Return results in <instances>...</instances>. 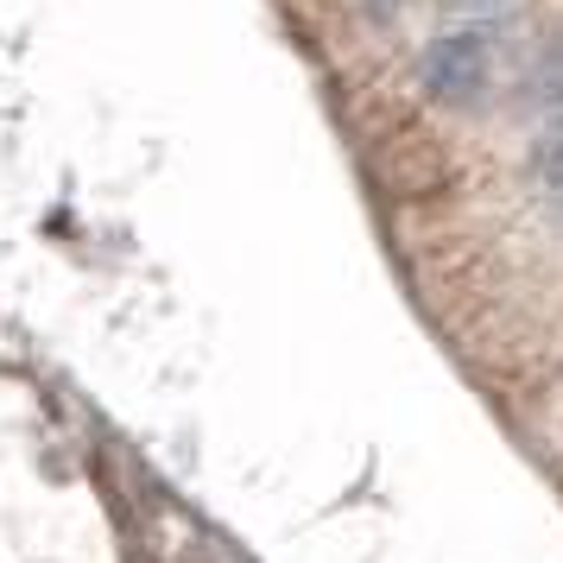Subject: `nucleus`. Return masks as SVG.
I'll list each match as a JSON object with an SVG mask.
<instances>
[{"label": "nucleus", "instance_id": "nucleus-1", "mask_svg": "<svg viewBox=\"0 0 563 563\" xmlns=\"http://www.w3.org/2000/svg\"><path fill=\"white\" fill-rule=\"evenodd\" d=\"M418 77H424V89H431L437 102L475 108L487 96V82H494V38L487 32H468V26L443 32L431 52H424Z\"/></svg>", "mask_w": 563, "mask_h": 563}, {"label": "nucleus", "instance_id": "nucleus-2", "mask_svg": "<svg viewBox=\"0 0 563 563\" xmlns=\"http://www.w3.org/2000/svg\"><path fill=\"white\" fill-rule=\"evenodd\" d=\"M532 172H538V184H544L551 197H563V108H551V114H544V128H538Z\"/></svg>", "mask_w": 563, "mask_h": 563}, {"label": "nucleus", "instance_id": "nucleus-3", "mask_svg": "<svg viewBox=\"0 0 563 563\" xmlns=\"http://www.w3.org/2000/svg\"><path fill=\"white\" fill-rule=\"evenodd\" d=\"M443 7H456V13H494V7H512V0H443Z\"/></svg>", "mask_w": 563, "mask_h": 563}]
</instances>
